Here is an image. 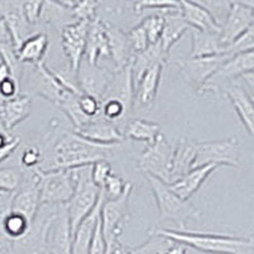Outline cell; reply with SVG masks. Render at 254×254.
<instances>
[{
	"label": "cell",
	"instance_id": "cell-28",
	"mask_svg": "<svg viewBox=\"0 0 254 254\" xmlns=\"http://www.w3.org/2000/svg\"><path fill=\"white\" fill-rule=\"evenodd\" d=\"M190 37H192V49H190L188 59L225 55V46H222L220 42V35L197 31L193 28H190Z\"/></svg>",
	"mask_w": 254,
	"mask_h": 254
},
{
	"label": "cell",
	"instance_id": "cell-3",
	"mask_svg": "<svg viewBox=\"0 0 254 254\" xmlns=\"http://www.w3.org/2000/svg\"><path fill=\"white\" fill-rule=\"evenodd\" d=\"M70 171L75 181V188L71 198L65 206L72 237L78 226L84 221V219H87L88 215L98 203L101 188L97 187L92 181V165H85Z\"/></svg>",
	"mask_w": 254,
	"mask_h": 254
},
{
	"label": "cell",
	"instance_id": "cell-34",
	"mask_svg": "<svg viewBox=\"0 0 254 254\" xmlns=\"http://www.w3.org/2000/svg\"><path fill=\"white\" fill-rule=\"evenodd\" d=\"M173 244L171 239L149 231V238L141 246L131 248L132 254H165L169 247Z\"/></svg>",
	"mask_w": 254,
	"mask_h": 254
},
{
	"label": "cell",
	"instance_id": "cell-15",
	"mask_svg": "<svg viewBox=\"0 0 254 254\" xmlns=\"http://www.w3.org/2000/svg\"><path fill=\"white\" fill-rule=\"evenodd\" d=\"M219 93L225 95L226 99L231 103L233 108L237 112L238 117L247 128L249 135L254 133V110H253V95L243 84L238 80L222 85Z\"/></svg>",
	"mask_w": 254,
	"mask_h": 254
},
{
	"label": "cell",
	"instance_id": "cell-33",
	"mask_svg": "<svg viewBox=\"0 0 254 254\" xmlns=\"http://www.w3.org/2000/svg\"><path fill=\"white\" fill-rule=\"evenodd\" d=\"M78 98L79 95L67 92L64 94L63 99H61L58 104L59 107L66 113V116L69 117L70 121H71L75 131L83 128V127L90 121V119H88L87 116H84V113L81 112L80 107H79Z\"/></svg>",
	"mask_w": 254,
	"mask_h": 254
},
{
	"label": "cell",
	"instance_id": "cell-6",
	"mask_svg": "<svg viewBox=\"0 0 254 254\" xmlns=\"http://www.w3.org/2000/svg\"><path fill=\"white\" fill-rule=\"evenodd\" d=\"M174 146H172L163 133H159L153 144L147 145L144 153L137 159V169L145 174L171 185L172 159Z\"/></svg>",
	"mask_w": 254,
	"mask_h": 254
},
{
	"label": "cell",
	"instance_id": "cell-47",
	"mask_svg": "<svg viewBox=\"0 0 254 254\" xmlns=\"http://www.w3.org/2000/svg\"><path fill=\"white\" fill-rule=\"evenodd\" d=\"M106 240H104L103 233H102V225H101V220H98L97 222V226H95L94 234H93L92 242H90L89 252L88 254H104L106 252Z\"/></svg>",
	"mask_w": 254,
	"mask_h": 254
},
{
	"label": "cell",
	"instance_id": "cell-5",
	"mask_svg": "<svg viewBox=\"0 0 254 254\" xmlns=\"http://www.w3.org/2000/svg\"><path fill=\"white\" fill-rule=\"evenodd\" d=\"M40 187L41 205H66L75 188V181L71 171L54 169L41 171L35 169Z\"/></svg>",
	"mask_w": 254,
	"mask_h": 254
},
{
	"label": "cell",
	"instance_id": "cell-9",
	"mask_svg": "<svg viewBox=\"0 0 254 254\" xmlns=\"http://www.w3.org/2000/svg\"><path fill=\"white\" fill-rule=\"evenodd\" d=\"M253 51L243 52V54L231 56L207 79V81L202 87L197 89V93L205 94V93L210 92L214 94H219V89L222 85L238 80L247 74L253 72Z\"/></svg>",
	"mask_w": 254,
	"mask_h": 254
},
{
	"label": "cell",
	"instance_id": "cell-51",
	"mask_svg": "<svg viewBox=\"0 0 254 254\" xmlns=\"http://www.w3.org/2000/svg\"><path fill=\"white\" fill-rule=\"evenodd\" d=\"M19 142H20L19 137H13L8 144H5L4 146L0 147V163L4 162L5 159H8L9 156L14 153L15 149H17L18 145H19Z\"/></svg>",
	"mask_w": 254,
	"mask_h": 254
},
{
	"label": "cell",
	"instance_id": "cell-45",
	"mask_svg": "<svg viewBox=\"0 0 254 254\" xmlns=\"http://www.w3.org/2000/svg\"><path fill=\"white\" fill-rule=\"evenodd\" d=\"M78 102L81 112L84 113V116H87L88 119L93 120L101 116V102L98 99H95L94 97L88 94H81L79 95Z\"/></svg>",
	"mask_w": 254,
	"mask_h": 254
},
{
	"label": "cell",
	"instance_id": "cell-46",
	"mask_svg": "<svg viewBox=\"0 0 254 254\" xmlns=\"http://www.w3.org/2000/svg\"><path fill=\"white\" fill-rule=\"evenodd\" d=\"M42 160L41 150L36 146H27L20 155V163L26 168H35Z\"/></svg>",
	"mask_w": 254,
	"mask_h": 254
},
{
	"label": "cell",
	"instance_id": "cell-52",
	"mask_svg": "<svg viewBox=\"0 0 254 254\" xmlns=\"http://www.w3.org/2000/svg\"><path fill=\"white\" fill-rule=\"evenodd\" d=\"M165 254H187V247H185L183 244H179V243L173 242L169 249L167 251Z\"/></svg>",
	"mask_w": 254,
	"mask_h": 254
},
{
	"label": "cell",
	"instance_id": "cell-35",
	"mask_svg": "<svg viewBox=\"0 0 254 254\" xmlns=\"http://www.w3.org/2000/svg\"><path fill=\"white\" fill-rule=\"evenodd\" d=\"M65 8L70 9L72 17L84 22H93L95 19V13L101 4L98 1H63Z\"/></svg>",
	"mask_w": 254,
	"mask_h": 254
},
{
	"label": "cell",
	"instance_id": "cell-40",
	"mask_svg": "<svg viewBox=\"0 0 254 254\" xmlns=\"http://www.w3.org/2000/svg\"><path fill=\"white\" fill-rule=\"evenodd\" d=\"M140 26L146 32L149 44L154 45L158 44L162 37L163 27H164V18L163 14H151L142 20Z\"/></svg>",
	"mask_w": 254,
	"mask_h": 254
},
{
	"label": "cell",
	"instance_id": "cell-1",
	"mask_svg": "<svg viewBox=\"0 0 254 254\" xmlns=\"http://www.w3.org/2000/svg\"><path fill=\"white\" fill-rule=\"evenodd\" d=\"M150 231L171 239L172 242L190 247L203 254H253L252 238H237L230 235L201 233L190 230H174L168 228H154Z\"/></svg>",
	"mask_w": 254,
	"mask_h": 254
},
{
	"label": "cell",
	"instance_id": "cell-27",
	"mask_svg": "<svg viewBox=\"0 0 254 254\" xmlns=\"http://www.w3.org/2000/svg\"><path fill=\"white\" fill-rule=\"evenodd\" d=\"M196 149L197 141L186 139V137L179 140L178 145L174 147L173 159H172V183L178 181L179 178H182L188 172L193 169L194 158H196Z\"/></svg>",
	"mask_w": 254,
	"mask_h": 254
},
{
	"label": "cell",
	"instance_id": "cell-18",
	"mask_svg": "<svg viewBox=\"0 0 254 254\" xmlns=\"http://www.w3.org/2000/svg\"><path fill=\"white\" fill-rule=\"evenodd\" d=\"M41 207L40 187L36 172H32V176L26 182H22L17 192H14L12 201V212L23 216L29 222L35 219L37 211Z\"/></svg>",
	"mask_w": 254,
	"mask_h": 254
},
{
	"label": "cell",
	"instance_id": "cell-55",
	"mask_svg": "<svg viewBox=\"0 0 254 254\" xmlns=\"http://www.w3.org/2000/svg\"><path fill=\"white\" fill-rule=\"evenodd\" d=\"M0 254H4V253H1V252H0Z\"/></svg>",
	"mask_w": 254,
	"mask_h": 254
},
{
	"label": "cell",
	"instance_id": "cell-44",
	"mask_svg": "<svg viewBox=\"0 0 254 254\" xmlns=\"http://www.w3.org/2000/svg\"><path fill=\"white\" fill-rule=\"evenodd\" d=\"M112 173V167H111L108 160H99L92 164V181L98 188H103L104 183L108 177Z\"/></svg>",
	"mask_w": 254,
	"mask_h": 254
},
{
	"label": "cell",
	"instance_id": "cell-56",
	"mask_svg": "<svg viewBox=\"0 0 254 254\" xmlns=\"http://www.w3.org/2000/svg\"><path fill=\"white\" fill-rule=\"evenodd\" d=\"M44 254H47V253H44Z\"/></svg>",
	"mask_w": 254,
	"mask_h": 254
},
{
	"label": "cell",
	"instance_id": "cell-43",
	"mask_svg": "<svg viewBox=\"0 0 254 254\" xmlns=\"http://www.w3.org/2000/svg\"><path fill=\"white\" fill-rule=\"evenodd\" d=\"M127 37H128V41H130V46L133 52V55H135V54H139V52L145 51L147 47L150 46L146 32H145V29L142 28L140 24L133 27V28L127 33Z\"/></svg>",
	"mask_w": 254,
	"mask_h": 254
},
{
	"label": "cell",
	"instance_id": "cell-13",
	"mask_svg": "<svg viewBox=\"0 0 254 254\" xmlns=\"http://www.w3.org/2000/svg\"><path fill=\"white\" fill-rule=\"evenodd\" d=\"M89 22L76 20L63 27L61 31V45L70 64V70L76 74L84 58L85 45H87Z\"/></svg>",
	"mask_w": 254,
	"mask_h": 254
},
{
	"label": "cell",
	"instance_id": "cell-24",
	"mask_svg": "<svg viewBox=\"0 0 254 254\" xmlns=\"http://www.w3.org/2000/svg\"><path fill=\"white\" fill-rule=\"evenodd\" d=\"M220 168L222 167L215 164L193 168L192 171L188 172L182 178H179L178 181L168 186L172 190V192L176 193L179 198L185 199V201H190V197L193 196L197 190L202 187L208 177L214 172H216L217 169H220Z\"/></svg>",
	"mask_w": 254,
	"mask_h": 254
},
{
	"label": "cell",
	"instance_id": "cell-36",
	"mask_svg": "<svg viewBox=\"0 0 254 254\" xmlns=\"http://www.w3.org/2000/svg\"><path fill=\"white\" fill-rule=\"evenodd\" d=\"M67 14L72 15L70 9L65 8L61 3H58V1H44L42 9H41L40 22L49 24L58 23V22H60V19H65Z\"/></svg>",
	"mask_w": 254,
	"mask_h": 254
},
{
	"label": "cell",
	"instance_id": "cell-48",
	"mask_svg": "<svg viewBox=\"0 0 254 254\" xmlns=\"http://www.w3.org/2000/svg\"><path fill=\"white\" fill-rule=\"evenodd\" d=\"M20 90L19 81L13 79L12 76L0 83V99H12L18 97Z\"/></svg>",
	"mask_w": 254,
	"mask_h": 254
},
{
	"label": "cell",
	"instance_id": "cell-41",
	"mask_svg": "<svg viewBox=\"0 0 254 254\" xmlns=\"http://www.w3.org/2000/svg\"><path fill=\"white\" fill-rule=\"evenodd\" d=\"M254 49V27L244 32L240 37H238L234 42L225 46V55L234 56L243 52L253 51Z\"/></svg>",
	"mask_w": 254,
	"mask_h": 254
},
{
	"label": "cell",
	"instance_id": "cell-20",
	"mask_svg": "<svg viewBox=\"0 0 254 254\" xmlns=\"http://www.w3.org/2000/svg\"><path fill=\"white\" fill-rule=\"evenodd\" d=\"M75 133L88 141L101 145H117L124 140V135L117 126L102 116L90 120L83 128L75 131Z\"/></svg>",
	"mask_w": 254,
	"mask_h": 254
},
{
	"label": "cell",
	"instance_id": "cell-49",
	"mask_svg": "<svg viewBox=\"0 0 254 254\" xmlns=\"http://www.w3.org/2000/svg\"><path fill=\"white\" fill-rule=\"evenodd\" d=\"M44 1H23V12L29 24H36L40 22L41 9Z\"/></svg>",
	"mask_w": 254,
	"mask_h": 254
},
{
	"label": "cell",
	"instance_id": "cell-4",
	"mask_svg": "<svg viewBox=\"0 0 254 254\" xmlns=\"http://www.w3.org/2000/svg\"><path fill=\"white\" fill-rule=\"evenodd\" d=\"M145 178L150 185L156 199L160 221H172L177 225V230H186L190 220H197L201 217L198 208L190 201L179 198L172 192L169 186L151 176H145Z\"/></svg>",
	"mask_w": 254,
	"mask_h": 254
},
{
	"label": "cell",
	"instance_id": "cell-21",
	"mask_svg": "<svg viewBox=\"0 0 254 254\" xmlns=\"http://www.w3.org/2000/svg\"><path fill=\"white\" fill-rule=\"evenodd\" d=\"M179 12L190 28L220 35L221 26L198 1H179Z\"/></svg>",
	"mask_w": 254,
	"mask_h": 254
},
{
	"label": "cell",
	"instance_id": "cell-53",
	"mask_svg": "<svg viewBox=\"0 0 254 254\" xmlns=\"http://www.w3.org/2000/svg\"><path fill=\"white\" fill-rule=\"evenodd\" d=\"M112 254H132V252H131V248H127V247L122 246L119 240V242L115 243V246H113Z\"/></svg>",
	"mask_w": 254,
	"mask_h": 254
},
{
	"label": "cell",
	"instance_id": "cell-29",
	"mask_svg": "<svg viewBox=\"0 0 254 254\" xmlns=\"http://www.w3.org/2000/svg\"><path fill=\"white\" fill-rule=\"evenodd\" d=\"M163 67H164V65H156L153 69L145 72L135 87L133 97H135L137 104H140L142 107L153 106L156 94H158L159 85H160Z\"/></svg>",
	"mask_w": 254,
	"mask_h": 254
},
{
	"label": "cell",
	"instance_id": "cell-19",
	"mask_svg": "<svg viewBox=\"0 0 254 254\" xmlns=\"http://www.w3.org/2000/svg\"><path fill=\"white\" fill-rule=\"evenodd\" d=\"M103 26L110 46V60L115 65V71H121L130 65L133 56L130 41L127 37V33L122 32V29L117 28L106 20H103Z\"/></svg>",
	"mask_w": 254,
	"mask_h": 254
},
{
	"label": "cell",
	"instance_id": "cell-37",
	"mask_svg": "<svg viewBox=\"0 0 254 254\" xmlns=\"http://www.w3.org/2000/svg\"><path fill=\"white\" fill-rule=\"evenodd\" d=\"M22 185V174L17 168L0 167V192L14 193Z\"/></svg>",
	"mask_w": 254,
	"mask_h": 254
},
{
	"label": "cell",
	"instance_id": "cell-7",
	"mask_svg": "<svg viewBox=\"0 0 254 254\" xmlns=\"http://www.w3.org/2000/svg\"><path fill=\"white\" fill-rule=\"evenodd\" d=\"M132 185L127 183L124 193L117 199H106L102 203L101 220L102 233L106 243H116L120 240L124 226L128 220H130V214H128V199H130L131 192H132Z\"/></svg>",
	"mask_w": 254,
	"mask_h": 254
},
{
	"label": "cell",
	"instance_id": "cell-16",
	"mask_svg": "<svg viewBox=\"0 0 254 254\" xmlns=\"http://www.w3.org/2000/svg\"><path fill=\"white\" fill-rule=\"evenodd\" d=\"M0 18L4 20L12 38L13 49L17 51L29 37L31 29L23 12V1H0Z\"/></svg>",
	"mask_w": 254,
	"mask_h": 254
},
{
	"label": "cell",
	"instance_id": "cell-2",
	"mask_svg": "<svg viewBox=\"0 0 254 254\" xmlns=\"http://www.w3.org/2000/svg\"><path fill=\"white\" fill-rule=\"evenodd\" d=\"M116 145L94 144L75 132H66L56 142L52 151V169H75L108 160Z\"/></svg>",
	"mask_w": 254,
	"mask_h": 254
},
{
	"label": "cell",
	"instance_id": "cell-14",
	"mask_svg": "<svg viewBox=\"0 0 254 254\" xmlns=\"http://www.w3.org/2000/svg\"><path fill=\"white\" fill-rule=\"evenodd\" d=\"M231 56L228 55H215L207 58L198 59H185V60H176L174 64L179 67L188 81L194 84L196 90L201 88L207 81L222 64L225 63Z\"/></svg>",
	"mask_w": 254,
	"mask_h": 254
},
{
	"label": "cell",
	"instance_id": "cell-25",
	"mask_svg": "<svg viewBox=\"0 0 254 254\" xmlns=\"http://www.w3.org/2000/svg\"><path fill=\"white\" fill-rule=\"evenodd\" d=\"M101 58L110 60V46L104 31L103 20L95 18L93 22H90L88 28L84 59L90 65H98V60Z\"/></svg>",
	"mask_w": 254,
	"mask_h": 254
},
{
	"label": "cell",
	"instance_id": "cell-54",
	"mask_svg": "<svg viewBox=\"0 0 254 254\" xmlns=\"http://www.w3.org/2000/svg\"><path fill=\"white\" fill-rule=\"evenodd\" d=\"M10 70H9V67L6 66L5 64L3 63V61L0 60V83L3 80H5V79L10 78Z\"/></svg>",
	"mask_w": 254,
	"mask_h": 254
},
{
	"label": "cell",
	"instance_id": "cell-39",
	"mask_svg": "<svg viewBox=\"0 0 254 254\" xmlns=\"http://www.w3.org/2000/svg\"><path fill=\"white\" fill-rule=\"evenodd\" d=\"M128 111L130 110L120 99L106 98L101 102V116L111 122L122 119Z\"/></svg>",
	"mask_w": 254,
	"mask_h": 254
},
{
	"label": "cell",
	"instance_id": "cell-23",
	"mask_svg": "<svg viewBox=\"0 0 254 254\" xmlns=\"http://www.w3.org/2000/svg\"><path fill=\"white\" fill-rule=\"evenodd\" d=\"M168 56H169V54L164 52L160 42L150 45L145 51L135 54L132 56L130 63V71L131 79H132L133 92H135V87L137 85V83H139V80L142 78L145 72L153 69L156 65H165V63L168 61Z\"/></svg>",
	"mask_w": 254,
	"mask_h": 254
},
{
	"label": "cell",
	"instance_id": "cell-42",
	"mask_svg": "<svg viewBox=\"0 0 254 254\" xmlns=\"http://www.w3.org/2000/svg\"><path fill=\"white\" fill-rule=\"evenodd\" d=\"M127 183L125 182V179L121 176L115 173H111V176L108 177L106 183H104L103 188V194L106 197V199H117L122 193H124L125 188H126Z\"/></svg>",
	"mask_w": 254,
	"mask_h": 254
},
{
	"label": "cell",
	"instance_id": "cell-17",
	"mask_svg": "<svg viewBox=\"0 0 254 254\" xmlns=\"http://www.w3.org/2000/svg\"><path fill=\"white\" fill-rule=\"evenodd\" d=\"M71 231L66 206L60 205L47 233V254H71Z\"/></svg>",
	"mask_w": 254,
	"mask_h": 254
},
{
	"label": "cell",
	"instance_id": "cell-31",
	"mask_svg": "<svg viewBox=\"0 0 254 254\" xmlns=\"http://www.w3.org/2000/svg\"><path fill=\"white\" fill-rule=\"evenodd\" d=\"M49 47V37L46 33H36L29 36L23 44L20 45L19 49L15 51L18 61L20 64H36L44 61V56Z\"/></svg>",
	"mask_w": 254,
	"mask_h": 254
},
{
	"label": "cell",
	"instance_id": "cell-26",
	"mask_svg": "<svg viewBox=\"0 0 254 254\" xmlns=\"http://www.w3.org/2000/svg\"><path fill=\"white\" fill-rule=\"evenodd\" d=\"M104 201L103 190H101V196H99L98 203L94 207V210L88 215L87 219H84L78 229L75 230L74 235H72L71 240V254H88L90 247V242H92L93 234H94L95 226L99 220V215H101L102 203Z\"/></svg>",
	"mask_w": 254,
	"mask_h": 254
},
{
	"label": "cell",
	"instance_id": "cell-22",
	"mask_svg": "<svg viewBox=\"0 0 254 254\" xmlns=\"http://www.w3.org/2000/svg\"><path fill=\"white\" fill-rule=\"evenodd\" d=\"M31 111L32 101L27 94L12 99H0V124L6 132L12 131L20 122L28 119Z\"/></svg>",
	"mask_w": 254,
	"mask_h": 254
},
{
	"label": "cell",
	"instance_id": "cell-38",
	"mask_svg": "<svg viewBox=\"0 0 254 254\" xmlns=\"http://www.w3.org/2000/svg\"><path fill=\"white\" fill-rule=\"evenodd\" d=\"M132 6L136 14H141L145 12H154V14H165L168 12L179 10V1H136Z\"/></svg>",
	"mask_w": 254,
	"mask_h": 254
},
{
	"label": "cell",
	"instance_id": "cell-10",
	"mask_svg": "<svg viewBox=\"0 0 254 254\" xmlns=\"http://www.w3.org/2000/svg\"><path fill=\"white\" fill-rule=\"evenodd\" d=\"M254 27V3L229 1V9L220 31V42L228 46L238 37Z\"/></svg>",
	"mask_w": 254,
	"mask_h": 254
},
{
	"label": "cell",
	"instance_id": "cell-8",
	"mask_svg": "<svg viewBox=\"0 0 254 254\" xmlns=\"http://www.w3.org/2000/svg\"><path fill=\"white\" fill-rule=\"evenodd\" d=\"M220 167H240V149L237 137L219 140V141L197 142L196 158L193 168L205 165Z\"/></svg>",
	"mask_w": 254,
	"mask_h": 254
},
{
	"label": "cell",
	"instance_id": "cell-50",
	"mask_svg": "<svg viewBox=\"0 0 254 254\" xmlns=\"http://www.w3.org/2000/svg\"><path fill=\"white\" fill-rule=\"evenodd\" d=\"M14 193H3L0 192V228L3 225L4 220L12 212V201Z\"/></svg>",
	"mask_w": 254,
	"mask_h": 254
},
{
	"label": "cell",
	"instance_id": "cell-12",
	"mask_svg": "<svg viewBox=\"0 0 254 254\" xmlns=\"http://www.w3.org/2000/svg\"><path fill=\"white\" fill-rule=\"evenodd\" d=\"M26 84L33 94L55 104H59L64 94L67 93V90L58 80L54 71L44 61L33 65L32 72H29L26 79Z\"/></svg>",
	"mask_w": 254,
	"mask_h": 254
},
{
	"label": "cell",
	"instance_id": "cell-32",
	"mask_svg": "<svg viewBox=\"0 0 254 254\" xmlns=\"http://www.w3.org/2000/svg\"><path fill=\"white\" fill-rule=\"evenodd\" d=\"M160 133V125L153 121L136 119L127 124L125 128V136L133 141L145 142L150 145L156 140Z\"/></svg>",
	"mask_w": 254,
	"mask_h": 254
},
{
	"label": "cell",
	"instance_id": "cell-11",
	"mask_svg": "<svg viewBox=\"0 0 254 254\" xmlns=\"http://www.w3.org/2000/svg\"><path fill=\"white\" fill-rule=\"evenodd\" d=\"M115 72L101 65H90L83 58L75 74L76 80L79 81V89L83 94L92 95L102 102L115 78Z\"/></svg>",
	"mask_w": 254,
	"mask_h": 254
},
{
	"label": "cell",
	"instance_id": "cell-30",
	"mask_svg": "<svg viewBox=\"0 0 254 254\" xmlns=\"http://www.w3.org/2000/svg\"><path fill=\"white\" fill-rule=\"evenodd\" d=\"M164 18V27H163L162 37H160V45L164 52L169 54L172 47L181 40L186 32L190 31V27L186 23L182 14L179 10H173L163 14Z\"/></svg>",
	"mask_w": 254,
	"mask_h": 254
}]
</instances>
